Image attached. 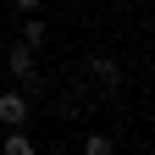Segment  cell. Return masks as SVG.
Returning a JSON list of instances; mask_svg holds the SVG:
<instances>
[{
  "label": "cell",
  "mask_w": 155,
  "mask_h": 155,
  "mask_svg": "<svg viewBox=\"0 0 155 155\" xmlns=\"http://www.w3.org/2000/svg\"><path fill=\"white\" fill-rule=\"evenodd\" d=\"M0 122H6V127H22L28 122V100H22V94H0Z\"/></svg>",
  "instance_id": "3957f363"
},
{
  "label": "cell",
  "mask_w": 155,
  "mask_h": 155,
  "mask_svg": "<svg viewBox=\"0 0 155 155\" xmlns=\"http://www.w3.org/2000/svg\"><path fill=\"white\" fill-rule=\"evenodd\" d=\"M33 6H39V0H17V11H33Z\"/></svg>",
  "instance_id": "52a82bcc"
},
{
  "label": "cell",
  "mask_w": 155,
  "mask_h": 155,
  "mask_svg": "<svg viewBox=\"0 0 155 155\" xmlns=\"http://www.w3.org/2000/svg\"><path fill=\"white\" fill-rule=\"evenodd\" d=\"M22 39H28V45L39 50V45H45V39H50V28H45V22H28V33H22Z\"/></svg>",
  "instance_id": "5b68a950"
},
{
  "label": "cell",
  "mask_w": 155,
  "mask_h": 155,
  "mask_svg": "<svg viewBox=\"0 0 155 155\" xmlns=\"http://www.w3.org/2000/svg\"><path fill=\"white\" fill-rule=\"evenodd\" d=\"M83 155H116V144L105 139V133H94V139H83Z\"/></svg>",
  "instance_id": "277c9868"
},
{
  "label": "cell",
  "mask_w": 155,
  "mask_h": 155,
  "mask_svg": "<svg viewBox=\"0 0 155 155\" xmlns=\"http://www.w3.org/2000/svg\"><path fill=\"white\" fill-rule=\"evenodd\" d=\"M6 155H33V144H28V139H17V133H11V139H6Z\"/></svg>",
  "instance_id": "8992f818"
},
{
  "label": "cell",
  "mask_w": 155,
  "mask_h": 155,
  "mask_svg": "<svg viewBox=\"0 0 155 155\" xmlns=\"http://www.w3.org/2000/svg\"><path fill=\"white\" fill-rule=\"evenodd\" d=\"M6 61H11V72L22 78L28 89H39V72H33V45H28V39H22V45H11V50H6Z\"/></svg>",
  "instance_id": "7a4b0ae2"
},
{
  "label": "cell",
  "mask_w": 155,
  "mask_h": 155,
  "mask_svg": "<svg viewBox=\"0 0 155 155\" xmlns=\"http://www.w3.org/2000/svg\"><path fill=\"white\" fill-rule=\"evenodd\" d=\"M89 83H100L105 94H116V89H122V72H116V61H111V55H89Z\"/></svg>",
  "instance_id": "6da1fadb"
}]
</instances>
